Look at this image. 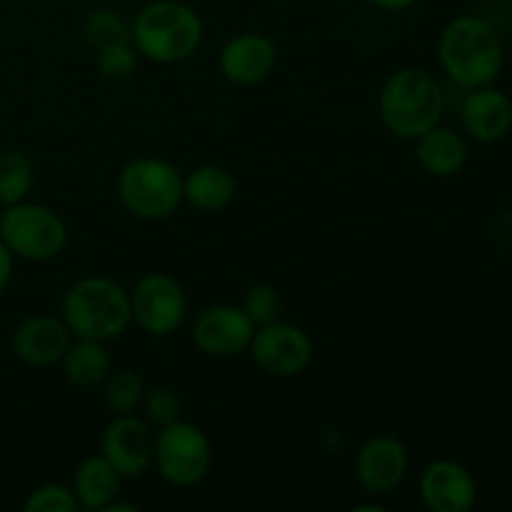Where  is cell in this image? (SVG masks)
Returning a JSON list of instances; mask_svg holds the SVG:
<instances>
[{"label":"cell","instance_id":"obj_1","mask_svg":"<svg viewBox=\"0 0 512 512\" xmlns=\"http://www.w3.org/2000/svg\"><path fill=\"white\" fill-rule=\"evenodd\" d=\"M438 58L458 88H483L493 85L503 68V40L485 18L458 15L440 33Z\"/></svg>","mask_w":512,"mask_h":512},{"label":"cell","instance_id":"obj_2","mask_svg":"<svg viewBox=\"0 0 512 512\" xmlns=\"http://www.w3.org/2000/svg\"><path fill=\"white\" fill-rule=\"evenodd\" d=\"M383 125L400 140H418L440 125L445 110V93L435 75L423 68H400L383 83L378 95Z\"/></svg>","mask_w":512,"mask_h":512},{"label":"cell","instance_id":"obj_3","mask_svg":"<svg viewBox=\"0 0 512 512\" xmlns=\"http://www.w3.org/2000/svg\"><path fill=\"white\" fill-rule=\"evenodd\" d=\"M130 43L153 63H183L203 43V20L183 0H155L130 23Z\"/></svg>","mask_w":512,"mask_h":512},{"label":"cell","instance_id":"obj_4","mask_svg":"<svg viewBox=\"0 0 512 512\" xmlns=\"http://www.w3.org/2000/svg\"><path fill=\"white\" fill-rule=\"evenodd\" d=\"M63 320L73 338L108 343L128 330L130 290L105 275H88L70 285L63 298Z\"/></svg>","mask_w":512,"mask_h":512},{"label":"cell","instance_id":"obj_5","mask_svg":"<svg viewBox=\"0 0 512 512\" xmlns=\"http://www.w3.org/2000/svg\"><path fill=\"white\" fill-rule=\"evenodd\" d=\"M115 190L130 215L140 220H165L183 203V175L163 158H135L123 165Z\"/></svg>","mask_w":512,"mask_h":512},{"label":"cell","instance_id":"obj_6","mask_svg":"<svg viewBox=\"0 0 512 512\" xmlns=\"http://www.w3.org/2000/svg\"><path fill=\"white\" fill-rule=\"evenodd\" d=\"M0 240L15 258L28 263H48L63 253L68 243V228L48 205L20 200L5 205L0 215Z\"/></svg>","mask_w":512,"mask_h":512},{"label":"cell","instance_id":"obj_7","mask_svg":"<svg viewBox=\"0 0 512 512\" xmlns=\"http://www.w3.org/2000/svg\"><path fill=\"white\" fill-rule=\"evenodd\" d=\"M153 465L160 478L178 488L198 485L213 465V448L203 428L188 420H175L155 433Z\"/></svg>","mask_w":512,"mask_h":512},{"label":"cell","instance_id":"obj_8","mask_svg":"<svg viewBox=\"0 0 512 512\" xmlns=\"http://www.w3.org/2000/svg\"><path fill=\"white\" fill-rule=\"evenodd\" d=\"M188 313L185 290L173 275L148 273L130 290V315L140 330L155 338L175 333Z\"/></svg>","mask_w":512,"mask_h":512},{"label":"cell","instance_id":"obj_9","mask_svg":"<svg viewBox=\"0 0 512 512\" xmlns=\"http://www.w3.org/2000/svg\"><path fill=\"white\" fill-rule=\"evenodd\" d=\"M248 353L263 373L273 378H295L313 360V340L298 325L275 320L255 328Z\"/></svg>","mask_w":512,"mask_h":512},{"label":"cell","instance_id":"obj_10","mask_svg":"<svg viewBox=\"0 0 512 512\" xmlns=\"http://www.w3.org/2000/svg\"><path fill=\"white\" fill-rule=\"evenodd\" d=\"M255 323L243 305H210L200 310L193 323V340L210 358H235L245 353L253 340Z\"/></svg>","mask_w":512,"mask_h":512},{"label":"cell","instance_id":"obj_11","mask_svg":"<svg viewBox=\"0 0 512 512\" xmlns=\"http://www.w3.org/2000/svg\"><path fill=\"white\" fill-rule=\"evenodd\" d=\"M100 448L123 478H138L153 465L155 433L145 418H135L133 413L113 415L103 430Z\"/></svg>","mask_w":512,"mask_h":512},{"label":"cell","instance_id":"obj_12","mask_svg":"<svg viewBox=\"0 0 512 512\" xmlns=\"http://www.w3.org/2000/svg\"><path fill=\"white\" fill-rule=\"evenodd\" d=\"M408 448L395 435H375L355 455V480L370 495H385L408 475Z\"/></svg>","mask_w":512,"mask_h":512},{"label":"cell","instance_id":"obj_13","mask_svg":"<svg viewBox=\"0 0 512 512\" xmlns=\"http://www.w3.org/2000/svg\"><path fill=\"white\" fill-rule=\"evenodd\" d=\"M420 500L433 512H468L478 503V483L458 460H435L420 475Z\"/></svg>","mask_w":512,"mask_h":512},{"label":"cell","instance_id":"obj_14","mask_svg":"<svg viewBox=\"0 0 512 512\" xmlns=\"http://www.w3.org/2000/svg\"><path fill=\"white\" fill-rule=\"evenodd\" d=\"M278 63V48L265 33H240L220 48L218 68L233 85H258L270 78Z\"/></svg>","mask_w":512,"mask_h":512},{"label":"cell","instance_id":"obj_15","mask_svg":"<svg viewBox=\"0 0 512 512\" xmlns=\"http://www.w3.org/2000/svg\"><path fill=\"white\" fill-rule=\"evenodd\" d=\"M70 340H73V333L63 318L33 315L15 328L13 353L20 363L30 368H48V365L60 363Z\"/></svg>","mask_w":512,"mask_h":512},{"label":"cell","instance_id":"obj_16","mask_svg":"<svg viewBox=\"0 0 512 512\" xmlns=\"http://www.w3.org/2000/svg\"><path fill=\"white\" fill-rule=\"evenodd\" d=\"M460 120L478 143H498L512 128V100L493 85L473 88L460 108Z\"/></svg>","mask_w":512,"mask_h":512},{"label":"cell","instance_id":"obj_17","mask_svg":"<svg viewBox=\"0 0 512 512\" xmlns=\"http://www.w3.org/2000/svg\"><path fill=\"white\" fill-rule=\"evenodd\" d=\"M413 143L420 168L433 178H453L468 160V145H465L463 135L443 128V125H435Z\"/></svg>","mask_w":512,"mask_h":512},{"label":"cell","instance_id":"obj_18","mask_svg":"<svg viewBox=\"0 0 512 512\" xmlns=\"http://www.w3.org/2000/svg\"><path fill=\"white\" fill-rule=\"evenodd\" d=\"M235 190L238 183L223 165L205 163L183 175V200L203 213H218L228 208L235 198Z\"/></svg>","mask_w":512,"mask_h":512},{"label":"cell","instance_id":"obj_19","mask_svg":"<svg viewBox=\"0 0 512 512\" xmlns=\"http://www.w3.org/2000/svg\"><path fill=\"white\" fill-rule=\"evenodd\" d=\"M120 483H123V475L108 463L103 453L85 458L73 478V493L78 498L80 510L103 512L118 498Z\"/></svg>","mask_w":512,"mask_h":512},{"label":"cell","instance_id":"obj_20","mask_svg":"<svg viewBox=\"0 0 512 512\" xmlns=\"http://www.w3.org/2000/svg\"><path fill=\"white\" fill-rule=\"evenodd\" d=\"M60 365H63L65 380L75 388H95L113 370L105 343L88 338L70 340L68 350L60 358Z\"/></svg>","mask_w":512,"mask_h":512},{"label":"cell","instance_id":"obj_21","mask_svg":"<svg viewBox=\"0 0 512 512\" xmlns=\"http://www.w3.org/2000/svg\"><path fill=\"white\" fill-rule=\"evenodd\" d=\"M35 183V165L23 150L0 155V203L13 205L28 198Z\"/></svg>","mask_w":512,"mask_h":512},{"label":"cell","instance_id":"obj_22","mask_svg":"<svg viewBox=\"0 0 512 512\" xmlns=\"http://www.w3.org/2000/svg\"><path fill=\"white\" fill-rule=\"evenodd\" d=\"M105 383V408L110 410L113 415H128L135 413L143 403L145 395V383L135 370L130 368H120V370H110L108 378L103 380Z\"/></svg>","mask_w":512,"mask_h":512},{"label":"cell","instance_id":"obj_23","mask_svg":"<svg viewBox=\"0 0 512 512\" xmlns=\"http://www.w3.org/2000/svg\"><path fill=\"white\" fill-rule=\"evenodd\" d=\"M85 43L98 53L108 45L130 43V25L125 23L123 15L113 8H98L85 18L83 25Z\"/></svg>","mask_w":512,"mask_h":512},{"label":"cell","instance_id":"obj_24","mask_svg":"<svg viewBox=\"0 0 512 512\" xmlns=\"http://www.w3.org/2000/svg\"><path fill=\"white\" fill-rule=\"evenodd\" d=\"M95 65H98V73L103 80L123 83V80L133 78V73L138 70V50L133 43L108 45V48L98 50Z\"/></svg>","mask_w":512,"mask_h":512},{"label":"cell","instance_id":"obj_25","mask_svg":"<svg viewBox=\"0 0 512 512\" xmlns=\"http://www.w3.org/2000/svg\"><path fill=\"white\" fill-rule=\"evenodd\" d=\"M243 310L248 313V318L253 320L255 328H260V325L280 320V313H283V298H280L275 285L258 283L245 293Z\"/></svg>","mask_w":512,"mask_h":512},{"label":"cell","instance_id":"obj_26","mask_svg":"<svg viewBox=\"0 0 512 512\" xmlns=\"http://www.w3.org/2000/svg\"><path fill=\"white\" fill-rule=\"evenodd\" d=\"M140 408H143L145 420H148L150 428L160 430V428H165V425L180 420V398L170 388H163V385H158V388H150V390L145 388Z\"/></svg>","mask_w":512,"mask_h":512},{"label":"cell","instance_id":"obj_27","mask_svg":"<svg viewBox=\"0 0 512 512\" xmlns=\"http://www.w3.org/2000/svg\"><path fill=\"white\" fill-rule=\"evenodd\" d=\"M25 512H75L80 510L73 488L60 483H45L28 495Z\"/></svg>","mask_w":512,"mask_h":512},{"label":"cell","instance_id":"obj_28","mask_svg":"<svg viewBox=\"0 0 512 512\" xmlns=\"http://www.w3.org/2000/svg\"><path fill=\"white\" fill-rule=\"evenodd\" d=\"M15 268V255L5 248V243L0 240V293L10 285V278H13Z\"/></svg>","mask_w":512,"mask_h":512},{"label":"cell","instance_id":"obj_29","mask_svg":"<svg viewBox=\"0 0 512 512\" xmlns=\"http://www.w3.org/2000/svg\"><path fill=\"white\" fill-rule=\"evenodd\" d=\"M368 3H373L380 10H388V13H400V10L413 8L418 0H368Z\"/></svg>","mask_w":512,"mask_h":512},{"label":"cell","instance_id":"obj_30","mask_svg":"<svg viewBox=\"0 0 512 512\" xmlns=\"http://www.w3.org/2000/svg\"><path fill=\"white\" fill-rule=\"evenodd\" d=\"M103 512H138V505H133V503H120V500L115 498L113 503H110L108 508H105Z\"/></svg>","mask_w":512,"mask_h":512}]
</instances>
